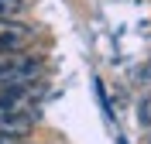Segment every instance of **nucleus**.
Listing matches in <instances>:
<instances>
[{
	"mask_svg": "<svg viewBox=\"0 0 151 144\" xmlns=\"http://www.w3.org/2000/svg\"><path fill=\"white\" fill-rule=\"evenodd\" d=\"M144 76H148V79H151V65H148V69H144Z\"/></svg>",
	"mask_w": 151,
	"mask_h": 144,
	"instance_id": "0eeeda50",
	"label": "nucleus"
},
{
	"mask_svg": "<svg viewBox=\"0 0 151 144\" xmlns=\"http://www.w3.org/2000/svg\"><path fill=\"white\" fill-rule=\"evenodd\" d=\"M21 141H24V134L10 130V127H0V144H21Z\"/></svg>",
	"mask_w": 151,
	"mask_h": 144,
	"instance_id": "423d86ee",
	"label": "nucleus"
},
{
	"mask_svg": "<svg viewBox=\"0 0 151 144\" xmlns=\"http://www.w3.org/2000/svg\"><path fill=\"white\" fill-rule=\"evenodd\" d=\"M35 110H38V86H4L0 89V127H14L28 134L35 127Z\"/></svg>",
	"mask_w": 151,
	"mask_h": 144,
	"instance_id": "f257e3e1",
	"label": "nucleus"
},
{
	"mask_svg": "<svg viewBox=\"0 0 151 144\" xmlns=\"http://www.w3.org/2000/svg\"><path fill=\"white\" fill-rule=\"evenodd\" d=\"M35 41V28L14 17H0V52H10V48H28Z\"/></svg>",
	"mask_w": 151,
	"mask_h": 144,
	"instance_id": "7ed1b4c3",
	"label": "nucleus"
},
{
	"mask_svg": "<svg viewBox=\"0 0 151 144\" xmlns=\"http://www.w3.org/2000/svg\"><path fill=\"white\" fill-rule=\"evenodd\" d=\"M137 120H141L144 127H151V96L141 100V106H137Z\"/></svg>",
	"mask_w": 151,
	"mask_h": 144,
	"instance_id": "39448f33",
	"label": "nucleus"
},
{
	"mask_svg": "<svg viewBox=\"0 0 151 144\" xmlns=\"http://www.w3.org/2000/svg\"><path fill=\"white\" fill-rule=\"evenodd\" d=\"M41 76V58L31 55L28 48L0 52V89L4 86H24Z\"/></svg>",
	"mask_w": 151,
	"mask_h": 144,
	"instance_id": "f03ea898",
	"label": "nucleus"
},
{
	"mask_svg": "<svg viewBox=\"0 0 151 144\" xmlns=\"http://www.w3.org/2000/svg\"><path fill=\"white\" fill-rule=\"evenodd\" d=\"M24 10V0H0V17H14Z\"/></svg>",
	"mask_w": 151,
	"mask_h": 144,
	"instance_id": "20e7f679",
	"label": "nucleus"
}]
</instances>
